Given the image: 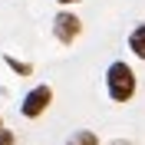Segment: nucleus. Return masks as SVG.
Here are the masks:
<instances>
[{
  "mask_svg": "<svg viewBox=\"0 0 145 145\" xmlns=\"http://www.w3.org/2000/svg\"><path fill=\"white\" fill-rule=\"evenodd\" d=\"M106 89H109V96L116 102H129L135 96V72H132V66L122 63V59H116V63L106 69Z\"/></svg>",
  "mask_w": 145,
  "mask_h": 145,
  "instance_id": "1",
  "label": "nucleus"
},
{
  "mask_svg": "<svg viewBox=\"0 0 145 145\" xmlns=\"http://www.w3.org/2000/svg\"><path fill=\"white\" fill-rule=\"evenodd\" d=\"M53 102V89L50 86H36V89L27 92V99H23V106H20V112L27 119H36V116H43L46 106Z\"/></svg>",
  "mask_w": 145,
  "mask_h": 145,
  "instance_id": "2",
  "label": "nucleus"
},
{
  "mask_svg": "<svg viewBox=\"0 0 145 145\" xmlns=\"http://www.w3.org/2000/svg\"><path fill=\"white\" fill-rule=\"evenodd\" d=\"M79 33H82V20L76 17V13H59V17L53 20V36L59 43H72Z\"/></svg>",
  "mask_w": 145,
  "mask_h": 145,
  "instance_id": "3",
  "label": "nucleus"
},
{
  "mask_svg": "<svg viewBox=\"0 0 145 145\" xmlns=\"http://www.w3.org/2000/svg\"><path fill=\"white\" fill-rule=\"evenodd\" d=\"M129 46H132V53H135L138 59H145V23L129 33Z\"/></svg>",
  "mask_w": 145,
  "mask_h": 145,
  "instance_id": "4",
  "label": "nucleus"
},
{
  "mask_svg": "<svg viewBox=\"0 0 145 145\" xmlns=\"http://www.w3.org/2000/svg\"><path fill=\"white\" fill-rule=\"evenodd\" d=\"M66 145H99V135H96V132H89V129H82V132H76Z\"/></svg>",
  "mask_w": 145,
  "mask_h": 145,
  "instance_id": "5",
  "label": "nucleus"
},
{
  "mask_svg": "<svg viewBox=\"0 0 145 145\" xmlns=\"http://www.w3.org/2000/svg\"><path fill=\"white\" fill-rule=\"evenodd\" d=\"M3 59H7V66H10L13 72H20V76H30V72H33L30 63H20V59H13V56H3Z\"/></svg>",
  "mask_w": 145,
  "mask_h": 145,
  "instance_id": "6",
  "label": "nucleus"
},
{
  "mask_svg": "<svg viewBox=\"0 0 145 145\" xmlns=\"http://www.w3.org/2000/svg\"><path fill=\"white\" fill-rule=\"evenodd\" d=\"M17 138H13V132L10 129H0V145H13Z\"/></svg>",
  "mask_w": 145,
  "mask_h": 145,
  "instance_id": "7",
  "label": "nucleus"
},
{
  "mask_svg": "<svg viewBox=\"0 0 145 145\" xmlns=\"http://www.w3.org/2000/svg\"><path fill=\"white\" fill-rule=\"evenodd\" d=\"M56 3H76V0H56Z\"/></svg>",
  "mask_w": 145,
  "mask_h": 145,
  "instance_id": "8",
  "label": "nucleus"
},
{
  "mask_svg": "<svg viewBox=\"0 0 145 145\" xmlns=\"http://www.w3.org/2000/svg\"><path fill=\"white\" fill-rule=\"evenodd\" d=\"M0 129H3V122H0Z\"/></svg>",
  "mask_w": 145,
  "mask_h": 145,
  "instance_id": "9",
  "label": "nucleus"
}]
</instances>
